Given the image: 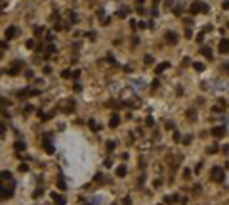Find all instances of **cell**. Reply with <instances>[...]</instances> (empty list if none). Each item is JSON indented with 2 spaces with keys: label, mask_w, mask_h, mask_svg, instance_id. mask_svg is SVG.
Returning a JSON list of instances; mask_svg holds the SVG:
<instances>
[{
  "label": "cell",
  "mask_w": 229,
  "mask_h": 205,
  "mask_svg": "<svg viewBox=\"0 0 229 205\" xmlns=\"http://www.w3.org/2000/svg\"><path fill=\"white\" fill-rule=\"evenodd\" d=\"M225 178V173L220 169V167H214L212 169V180H216V182H221Z\"/></svg>",
  "instance_id": "cell-1"
},
{
  "label": "cell",
  "mask_w": 229,
  "mask_h": 205,
  "mask_svg": "<svg viewBox=\"0 0 229 205\" xmlns=\"http://www.w3.org/2000/svg\"><path fill=\"white\" fill-rule=\"evenodd\" d=\"M199 12H208V6L200 4V2H195V4L191 6V13H199Z\"/></svg>",
  "instance_id": "cell-2"
},
{
  "label": "cell",
  "mask_w": 229,
  "mask_h": 205,
  "mask_svg": "<svg viewBox=\"0 0 229 205\" xmlns=\"http://www.w3.org/2000/svg\"><path fill=\"white\" fill-rule=\"evenodd\" d=\"M21 69H23V63H21V61H15V63L8 69V75H17Z\"/></svg>",
  "instance_id": "cell-3"
},
{
  "label": "cell",
  "mask_w": 229,
  "mask_h": 205,
  "mask_svg": "<svg viewBox=\"0 0 229 205\" xmlns=\"http://www.w3.org/2000/svg\"><path fill=\"white\" fill-rule=\"evenodd\" d=\"M220 52L221 54H229V39H221L220 40Z\"/></svg>",
  "instance_id": "cell-4"
},
{
  "label": "cell",
  "mask_w": 229,
  "mask_h": 205,
  "mask_svg": "<svg viewBox=\"0 0 229 205\" xmlns=\"http://www.w3.org/2000/svg\"><path fill=\"white\" fill-rule=\"evenodd\" d=\"M13 36H17V27H8V29H6V39L8 40H12Z\"/></svg>",
  "instance_id": "cell-5"
},
{
  "label": "cell",
  "mask_w": 229,
  "mask_h": 205,
  "mask_svg": "<svg viewBox=\"0 0 229 205\" xmlns=\"http://www.w3.org/2000/svg\"><path fill=\"white\" fill-rule=\"evenodd\" d=\"M225 134V128L223 127H214L212 128V136H216V138H220V136Z\"/></svg>",
  "instance_id": "cell-6"
},
{
  "label": "cell",
  "mask_w": 229,
  "mask_h": 205,
  "mask_svg": "<svg viewBox=\"0 0 229 205\" xmlns=\"http://www.w3.org/2000/svg\"><path fill=\"white\" fill-rule=\"evenodd\" d=\"M44 150H46L48 153H54V152H56V148H54V144H52V142H50V140H48V138H44Z\"/></svg>",
  "instance_id": "cell-7"
},
{
  "label": "cell",
  "mask_w": 229,
  "mask_h": 205,
  "mask_svg": "<svg viewBox=\"0 0 229 205\" xmlns=\"http://www.w3.org/2000/svg\"><path fill=\"white\" fill-rule=\"evenodd\" d=\"M118 123H120V117H118V115H113L111 121H109V127L115 128V127H118Z\"/></svg>",
  "instance_id": "cell-8"
},
{
  "label": "cell",
  "mask_w": 229,
  "mask_h": 205,
  "mask_svg": "<svg viewBox=\"0 0 229 205\" xmlns=\"http://www.w3.org/2000/svg\"><path fill=\"white\" fill-rule=\"evenodd\" d=\"M52 199L56 201L57 205H65V197H61L59 194H54V192H52Z\"/></svg>",
  "instance_id": "cell-9"
},
{
  "label": "cell",
  "mask_w": 229,
  "mask_h": 205,
  "mask_svg": "<svg viewBox=\"0 0 229 205\" xmlns=\"http://www.w3.org/2000/svg\"><path fill=\"white\" fill-rule=\"evenodd\" d=\"M166 40H168V42H172V44H176V42H177V35H174L172 31H168V33H166Z\"/></svg>",
  "instance_id": "cell-10"
},
{
  "label": "cell",
  "mask_w": 229,
  "mask_h": 205,
  "mask_svg": "<svg viewBox=\"0 0 229 205\" xmlns=\"http://www.w3.org/2000/svg\"><path fill=\"white\" fill-rule=\"evenodd\" d=\"M168 67H170V63H168V61H164V63H160V65L157 67L155 71H157V73L160 75V73H162V71H166V69H168Z\"/></svg>",
  "instance_id": "cell-11"
},
{
  "label": "cell",
  "mask_w": 229,
  "mask_h": 205,
  "mask_svg": "<svg viewBox=\"0 0 229 205\" xmlns=\"http://www.w3.org/2000/svg\"><path fill=\"white\" fill-rule=\"evenodd\" d=\"M126 173H128V171H126V167H124V165H120V167L117 169V176H120V178H124Z\"/></svg>",
  "instance_id": "cell-12"
},
{
  "label": "cell",
  "mask_w": 229,
  "mask_h": 205,
  "mask_svg": "<svg viewBox=\"0 0 229 205\" xmlns=\"http://www.w3.org/2000/svg\"><path fill=\"white\" fill-rule=\"evenodd\" d=\"M200 54H202V56H206L208 60H210V58H212V50L208 48V46H206V48H200Z\"/></svg>",
  "instance_id": "cell-13"
},
{
  "label": "cell",
  "mask_w": 229,
  "mask_h": 205,
  "mask_svg": "<svg viewBox=\"0 0 229 205\" xmlns=\"http://www.w3.org/2000/svg\"><path fill=\"white\" fill-rule=\"evenodd\" d=\"M57 188H59V190H65V188H67V184H65L63 176H59V178H57Z\"/></svg>",
  "instance_id": "cell-14"
},
{
  "label": "cell",
  "mask_w": 229,
  "mask_h": 205,
  "mask_svg": "<svg viewBox=\"0 0 229 205\" xmlns=\"http://www.w3.org/2000/svg\"><path fill=\"white\" fill-rule=\"evenodd\" d=\"M88 125H90V128H92L94 132H97V131H99V125H97L95 121H88Z\"/></svg>",
  "instance_id": "cell-15"
},
{
  "label": "cell",
  "mask_w": 229,
  "mask_h": 205,
  "mask_svg": "<svg viewBox=\"0 0 229 205\" xmlns=\"http://www.w3.org/2000/svg\"><path fill=\"white\" fill-rule=\"evenodd\" d=\"M143 63L145 65H153V56H145L143 58Z\"/></svg>",
  "instance_id": "cell-16"
},
{
  "label": "cell",
  "mask_w": 229,
  "mask_h": 205,
  "mask_svg": "<svg viewBox=\"0 0 229 205\" xmlns=\"http://www.w3.org/2000/svg\"><path fill=\"white\" fill-rule=\"evenodd\" d=\"M15 150H17V152H23V150H25V142H15Z\"/></svg>",
  "instance_id": "cell-17"
},
{
  "label": "cell",
  "mask_w": 229,
  "mask_h": 205,
  "mask_svg": "<svg viewBox=\"0 0 229 205\" xmlns=\"http://www.w3.org/2000/svg\"><path fill=\"white\" fill-rule=\"evenodd\" d=\"M187 117L189 119H197V111H195V109H189V111H187Z\"/></svg>",
  "instance_id": "cell-18"
},
{
  "label": "cell",
  "mask_w": 229,
  "mask_h": 205,
  "mask_svg": "<svg viewBox=\"0 0 229 205\" xmlns=\"http://www.w3.org/2000/svg\"><path fill=\"white\" fill-rule=\"evenodd\" d=\"M191 140H193V136H191V134H187V136H183V140H182V142L187 146V144H191Z\"/></svg>",
  "instance_id": "cell-19"
},
{
  "label": "cell",
  "mask_w": 229,
  "mask_h": 205,
  "mask_svg": "<svg viewBox=\"0 0 229 205\" xmlns=\"http://www.w3.org/2000/svg\"><path fill=\"white\" fill-rule=\"evenodd\" d=\"M4 178H8V180L12 178V176H10V173H0V182H2ZM0 186H2V184H0Z\"/></svg>",
  "instance_id": "cell-20"
},
{
  "label": "cell",
  "mask_w": 229,
  "mask_h": 205,
  "mask_svg": "<svg viewBox=\"0 0 229 205\" xmlns=\"http://www.w3.org/2000/svg\"><path fill=\"white\" fill-rule=\"evenodd\" d=\"M69 19H71V23H77V13H74V12H69Z\"/></svg>",
  "instance_id": "cell-21"
},
{
  "label": "cell",
  "mask_w": 229,
  "mask_h": 205,
  "mask_svg": "<svg viewBox=\"0 0 229 205\" xmlns=\"http://www.w3.org/2000/svg\"><path fill=\"white\" fill-rule=\"evenodd\" d=\"M172 138H174V142H180V138H182V136H180V132H177V131H174Z\"/></svg>",
  "instance_id": "cell-22"
},
{
  "label": "cell",
  "mask_w": 229,
  "mask_h": 205,
  "mask_svg": "<svg viewBox=\"0 0 229 205\" xmlns=\"http://www.w3.org/2000/svg\"><path fill=\"white\" fill-rule=\"evenodd\" d=\"M193 67H195V71H202V69H204L202 63H193Z\"/></svg>",
  "instance_id": "cell-23"
},
{
  "label": "cell",
  "mask_w": 229,
  "mask_h": 205,
  "mask_svg": "<svg viewBox=\"0 0 229 205\" xmlns=\"http://www.w3.org/2000/svg\"><path fill=\"white\" fill-rule=\"evenodd\" d=\"M42 31H44L42 27H35V36H40V35H42Z\"/></svg>",
  "instance_id": "cell-24"
},
{
  "label": "cell",
  "mask_w": 229,
  "mask_h": 205,
  "mask_svg": "<svg viewBox=\"0 0 229 205\" xmlns=\"http://www.w3.org/2000/svg\"><path fill=\"white\" fill-rule=\"evenodd\" d=\"M61 77H63V79H69V77H71V71H69V69H65L63 73H61Z\"/></svg>",
  "instance_id": "cell-25"
},
{
  "label": "cell",
  "mask_w": 229,
  "mask_h": 205,
  "mask_svg": "<svg viewBox=\"0 0 229 205\" xmlns=\"http://www.w3.org/2000/svg\"><path fill=\"white\" fill-rule=\"evenodd\" d=\"M19 171H21V173H27V171H29V167H27L25 163H21V165H19Z\"/></svg>",
  "instance_id": "cell-26"
},
{
  "label": "cell",
  "mask_w": 229,
  "mask_h": 205,
  "mask_svg": "<svg viewBox=\"0 0 229 205\" xmlns=\"http://www.w3.org/2000/svg\"><path fill=\"white\" fill-rule=\"evenodd\" d=\"M218 152V146H210V148H208V153H216Z\"/></svg>",
  "instance_id": "cell-27"
},
{
  "label": "cell",
  "mask_w": 229,
  "mask_h": 205,
  "mask_svg": "<svg viewBox=\"0 0 229 205\" xmlns=\"http://www.w3.org/2000/svg\"><path fill=\"white\" fill-rule=\"evenodd\" d=\"M145 125H147V127H153V117H147V121H145Z\"/></svg>",
  "instance_id": "cell-28"
},
{
  "label": "cell",
  "mask_w": 229,
  "mask_h": 205,
  "mask_svg": "<svg viewBox=\"0 0 229 205\" xmlns=\"http://www.w3.org/2000/svg\"><path fill=\"white\" fill-rule=\"evenodd\" d=\"M132 203V201H130V197H124V199H122V205H130Z\"/></svg>",
  "instance_id": "cell-29"
},
{
  "label": "cell",
  "mask_w": 229,
  "mask_h": 205,
  "mask_svg": "<svg viewBox=\"0 0 229 205\" xmlns=\"http://www.w3.org/2000/svg\"><path fill=\"white\" fill-rule=\"evenodd\" d=\"M27 46H29V48H35V40H27Z\"/></svg>",
  "instance_id": "cell-30"
},
{
  "label": "cell",
  "mask_w": 229,
  "mask_h": 205,
  "mask_svg": "<svg viewBox=\"0 0 229 205\" xmlns=\"http://www.w3.org/2000/svg\"><path fill=\"white\" fill-rule=\"evenodd\" d=\"M4 131H6V125H4V123H0V134H4Z\"/></svg>",
  "instance_id": "cell-31"
},
{
  "label": "cell",
  "mask_w": 229,
  "mask_h": 205,
  "mask_svg": "<svg viewBox=\"0 0 229 205\" xmlns=\"http://www.w3.org/2000/svg\"><path fill=\"white\" fill-rule=\"evenodd\" d=\"M33 111V105H25V113H31Z\"/></svg>",
  "instance_id": "cell-32"
},
{
  "label": "cell",
  "mask_w": 229,
  "mask_h": 205,
  "mask_svg": "<svg viewBox=\"0 0 229 205\" xmlns=\"http://www.w3.org/2000/svg\"><path fill=\"white\" fill-rule=\"evenodd\" d=\"M38 196H42V188H38V190L35 192V197H38Z\"/></svg>",
  "instance_id": "cell-33"
},
{
  "label": "cell",
  "mask_w": 229,
  "mask_h": 205,
  "mask_svg": "<svg viewBox=\"0 0 229 205\" xmlns=\"http://www.w3.org/2000/svg\"><path fill=\"white\" fill-rule=\"evenodd\" d=\"M109 21H111V19H109V17H107V15H105V17H103V19H101V23H103V25H107V23H109Z\"/></svg>",
  "instance_id": "cell-34"
},
{
  "label": "cell",
  "mask_w": 229,
  "mask_h": 205,
  "mask_svg": "<svg viewBox=\"0 0 229 205\" xmlns=\"http://www.w3.org/2000/svg\"><path fill=\"white\" fill-rule=\"evenodd\" d=\"M113 148H115V142H109V144H107V150H109V152H111Z\"/></svg>",
  "instance_id": "cell-35"
}]
</instances>
